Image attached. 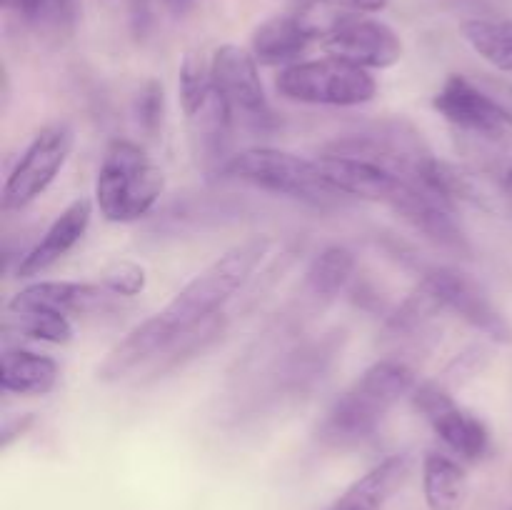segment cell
<instances>
[{"instance_id": "37", "label": "cell", "mask_w": 512, "mask_h": 510, "mask_svg": "<svg viewBox=\"0 0 512 510\" xmlns=\"http://www.w3.org/2000/svg\"><path fill=\"white\" fill-rule=\"evenodd\" d=\"M510 90H512V88H510Z\"/></svg>"}, {"instance_id": "2", "label": "cell", "mask_w": 512, "mask_h": 510, "mask_svg": "<svg viewBox=\"0 0 512 510\" xmlns=\"http://www.w3.org/2000/svg\"><path fill=\"white\" fill-rule=\"evenodd\" d=\"M270 245H273L270 235H253V238L225 250L218 260L200 270L158 313L170 333L178 335L218 315L220 308L248 283L260 260L268 255Z\"/></svg>"}, {"instance_id": "17", "label": "cell", "mask_w": 512, "mask_h": 510, "mask_svg": "<svg viewBox=\"0 0 512 510\" xmlns=\"http://www.w3.org/2000/svg\"><path fill=\"white\" fill-rule=\"evenodd\" d=\"M410 468L413 463L408 455H390L380 460L375 468L360 475L328 510H383L385 503L405 485Z\"/></svg>"}, {"instance_id": "25", "label": "cell", "mask_w": 512, "mask_h": 510, "mask_svg": "<svg viewBox=\"0 0 512 510\" xmlns=\"http://www.w3.org/2000/svg\"><path fill=\"white\" fill-rule=\"evenodd\" d=\"M213 73L210 63L200 53H188L180 63V80H178V98L180 108L190 120L198 113H203L205 105L213 98Z\"/></svg>"}, {"instance_id": "13", "label": "cell", "mask_w": 512, "mask_h": 510, "mask_svg": "<svg viewBox=\"0 0 512 510\" xmlns=\"http://www.w3.org/2000/svg\"><path fill=\"white\" fill-rule=\"evenodd\" d=\"M115 298L103 283L80 280H38L20 288L8 300V313H60L83 315L105 308Z\"/></svg>"}, {"instance_id": "9", "label": "cell", "mask_w": 512, "mask_h": 510, "mask_svg": "<svg viewBox=\"0 0 512 510\" xmlns=\"http://www.w3.org/2000/svg\"><path fill=\"white\" fill-rule=\"evenodd\" d=\"M435 113L443 115L450 125L465 133L488 140L512 138V113L503 103L485 93L483 88L465 78L463 73H450L438 93L433 95Z\"/></svg>"}, {"instance_id": "34", "label": "cell", "mask_w": 512, "mask_h": 510, "mask_svg": "<svg viewBox=\"0 0 512 510\" xmlns=\"http://www.w3.org/2000/svg\"><path fill=\"white\" fill-rule=\"evenodd\" d=\"M348 5H353L360 13H380L390 5V0H348Z\"/></svg>"}, {"instance_id": "26", "label": "cell", "mask_w": 512, "mask_h": 510, "mask_svg": "<svg viewBox=\"0 0 512 510\" xmlns=\"http://www.w3.org/2000/svg\"><path fill=\"white\" fill-rule=\"evenodd\" d=\"M353 13V5L338 3V0H308L295 13V20H298L300 30L308 35L310 43L323 45Z\"/></svg>"}, {"instance_id": "19", "label": "cell", "mask_w": 512, "mask_h": 510, "mask_svg": "<svg viewBox=\"0 0 512 510\" xmlns=\"http://www.w3.org/2000/svg\"><path fill=\"white\" fill-rule=\"evenodd\" d=\"M308 35L300 30L295 15H273L253 30L250 50L263 65H293L308 50Z\"/></svg>"}, {"instance_id": "31", "label": "cell", "mask_w": 512, "mask_h": 510, "mask_svg": "<svg viewBox=\"0 0 512 510\" xmlns=\"http://www.w3.org/2000/svg\"><path fill=\"white\" fill-rule=\"evenodd\" d=\"M128 15H130V30H133L135 40L148 38L155 23L153 0H128Z\"/></svg>"}, {"instance_id": "22", "label": "cell", "mask_w": 512, "mask_h": 510, "mask_svg": "<svg viewBox=\"0 0 512 510\" xmlns=\"http://www.w3.org/2000/svg\"><path fill=\"white\" fill-rule=\"evenodd\" d=\"M355 268H358V258L353 250L345 245H328L310 263L308 273H305V285L318 298H335L348 288Z\"/></svg>"}, {"instance_id": "15", "label": "cell", "mask_w": 512, "mask_h": 510, "mask_svg": "<svg viewBox=\"0 0 512 510\" xmlns=\"http://www.w3.org/2000/svg\"><path fill=\"white\" fill-rule=\"evenodd\" d=\"M315 160H318L325 180L338 193H343L345 198H360L370 200V203L388 205L395 198V193L403 188V183H410V180L393 175L390 170L378 168L373 163H365V160L350 158V155L323 153L320 150V155Z\"/></svg>"}, {"instance_id": "6", "label": "cell", "mask_w": 512, "mask_h": 510, "mask_svg": "<svg viewBox=\"0 0 512 510\" xmlns=\"http://www.w3.org/2000/svg\"><path fill=\"white\" fill-rule=\"evenodd\" d=\"M75 148V130L68 123H50L35 133L28 148L18 158L15 168L5 178L3 195H0V205L3 210H23L33 200H38L60 170L68 163L70 153Z\"/></svg>"}, {"instance_id": "11", "label": "cell", "mask_w": 512, "mask_h": 510, "mask_svg": "<svg viewBox=\"0 0 512 510\" xmlns=\"http://www.w3.org/2000/svg\"><path fill=\"white\" fill-rule=\"evenodd\" d=\"M323 50L333 58L353 63L365 70H388L403 58V40L383 20L368 18L355 10L333 35L323 43Z\"/></svg>"}, {"instance_id": "27", "label": "cell", "mask_w": 512, "mask_h": 510, "mask_svg": "<svg viewBox=\"0 0 512 510\" xmlns=\"http://www.w3.org/2000/svg\"><path fill=\"white\" fill-rule=\"evenodd\" d=\"M10 318H13V323H5V328H13L20 338L50 345H68L73 340V325H70L68 315L10 313Z\"/></svg>"}, {"instance_id": "1", "label": "cell", "mask_w": 512, "mask_h": 510, "mask_svg": "<svg viewBox=\"0 0 512 510\" xmlns=\"http://www.w3.org/2000/svg\"><path fill=\"white\" fill-rule=\"evenodd\" d=\"M415 385V370L405 360H378L330 405L318 428V438L330 448L363 443L380 428L385 415L413 393Z\"/></svg>"}, {"instance_id": "30", "label": "cell", "mask_w": 512, "mask_h": 510, "mask_svg": "<svg viewBox=\"0 0 512 510\" xmlns=\"http://www.w3.org/2000/svg\"><path fill=\"white\" fill-rule=\"evenodd\" d=\"M488 360H490L488 350H485L483 345H473V348H468V350H463V353L455 355L438 380L453 390L455 385H463V383H468L470 378H475V375H478L480 370L488 365Z\"/></svg>"}, {"instance_id": "36", "label": "cell", "mask_w": 512, "mask_h": 510, "mask_svg": "<svg viewBox=\"0 0 512 510\" xmlns=\"http://www.w3.org/2000/svg\"><path fill=\"white\" fill-rule=\"evenodd\" d=\"M498 180H500V185H503L505 198H508V203H510V213H512V165H510V168H503V170H500Z\"/></svg>"}, {"instance_id": "18", "label": "cell", "mask_w": 512, "mask_h": 510, "mask_svg": "<svg viewBox=\"0 0 512 510\" xmlns=\"http://www.w3.org/2000/svg\"><path fill=\"white\" fill-rule=\"evenodd\" d=\"M60 368L50 355L35 350H5L0 360V388L15 395H48L58 385Z\"/></svg>"}, {"instance_id": "28", "label": "cell", "mask_w": 512, "mask_h": 510, "mask_svg": "<svg viewBox=\"0 0 512 510\" xmlns=\"http://www.w3.org/2000/svg\"><path fill=\"white\" fill-rule=\"evenodd\" d=\"M165 113V93L163 85L158 80H148L140 85L138 95H135V120H138L140 130L145 135H155L158 128L163 125Z\"/></svg>"}, {"instance_id": "12", "label": "cell", "mask_w": 512, "mask_h": 510, "mask_svg": "<svg viewBox=\"0 0 512 510\" xmlns=\"http://www.w3.org/2000/svg\"><path fill=\"white\" fill-rule=\"evenodd\" d=\"M388 208L398 218H403L415 233L423 235L425 240L440 250H448L455 255H470L468 235L463 233L453 218V205L440 200L438 195L430 193L428 188L418 183H403V188L395 193Z\"/></svg>"}, {"instance_id": "10", "label": "cell", "mask_w": 512, "mask_h": 510, "mask_svg": "<svg viewBox=\"0 0 512 510\" xmlns=\"http://www.w3.org/2000/svg\"><path fill=\"white\" fill-rule=\"evenodd\" d=\"M423 278L435 288V293L443 300L445 310L463 318L465 323L473 325L475 330L490 338L498 345H512V323L508 315L495 305L488 290L458 268L448 265H435L425 270Z\"/></svg>"}, {"instance_id": "23", "label": "cell", "mask_w": 512, "mask_h": 510, "mask_svg": "<svg viewBox=\"0 0 512 510\" xmlns=\"http://www.w3.org/2000/svg\"><path fill=\"white\" fill-rule=\"evenodd\" d=\"M443 310L445 305L443 300H440V295L435 293L433 285L425 278H420V283L415 285L413 293H410L408 298L395 308V313L390 315L385 330H388L393 338H410V335H415L418 330L428 328L430 320L438 318Z\"/></svg>"}, {"instance_id": "29", "label": "cell", "mask_w": 512, "mask_h": 510, "mask_svg": "<svg viewBox=\"0 0 512 510\" xmlns=\"http://www.w3.org/2000/svg\"><path fill=\"white\" fill-rule=\"evenodd\" d=\"M100 283H103L115 298H135V295L143 293L145 285H148V275H145L143 265L133 263V260H123V263H115L113 268L105 270Z\"/></svg>"}, {"instance_id": "21", "label": "cell", "mask_w": 512, "mask_h": 510, "mask_svg": "<svg viewBox=\"0 0 512 510\" xmlns=\"http://www.w3.org/2000/svg\"><path fill=\"white\" fill-rule=\"evenodd\" d=\"M460 35L485 63L512 75V20H463Z\"/></svg>"}, {"instance_id": "5", "label": "cell", "mask_w": 512, "mask_h": 510, "mask_svg": "<svg viewBox=\"0 0 512 510\" xmlns=\"http://www.w3.org/2000/svg\"><path fill=\"white\" fill-rule=\"evenodd\" d=\"M275 88L293 103L358 108L378 95V80L370 75V70L325 55L315 60H298L283 68Z\"/></svg>"}, {"instance_id": "35", "label": "cell", "mask_w": 512, "mask_h": 510, "mask_svg": "<svg viewBox=\"0 0 512 510\" xmlns=\"http://www.w3.org/2000/svg\"><path fill=\"white\" fill-rule=\"evenodd\" d=\"M195 3H198V0H163V5L173 15H185Z\"/></svg>"}, {"instance_id": "32", "label": "cell", "mask_w": 512, "mask_h": 510, "mask_svg": "<svg viewBox=\"0 0 512 510\" xmlns=\"http://www.w3.org/2000/svg\"><path fill=\"white\" fill-rule=\"evenodd\" d=\"M35 423L33 415H23V418L13 420V423H5L3 430H0V448H10V443H13L15 438H20L23 433H28L30 425Z\"/></svg>"}, {"instance_id": "8", "label": "cell", "mask_w": 512, "mask_h": 510, "mask_svg": "<svg viewBox=\"0 0 512 510\" xmlns=\"http://www.w3.org/2000/svg\"><path fill=\"white\" fill-rule=\"evenodd\" d=\"M413 408L433 425L435 435L465 460H480L490 450V430L483 418L455 403L453 390L440 380L418 383L410 393Z\"/></svg>"}, {"instance_id": "7", "label": "cell", "mask_w": 512, "mask_h": 510, "mask_svg": "<svg viewBox=\"0 0 512 510\" xmlns=\"http://www.w3.org/2000/svg\"><path fill=\"white\" fill-rule=\"evenodd\" d=\"M213 88L218 98L230 108L235 120H243L250 128H268L275 123L273 105L260 78L258 60L253 50L225 43L210 58Z\"/></svg>"}, {"instance_id": "14", "label": "cell", "mask_w": 512, "mask_h": 510, "mask_svg": "<svg viewBox=\"0 0 512 510\" xmlns=\"http://www.w3.org/2000/svg\"><path fill=\"white\" fill-rule=\"evenodd\" d=\"M90 220H93V203L88 198L73 200L68 208L60 210V215L40 235L38 243L18 260L15 275L18 278H35V275H43L45 270L53 268L83 240V235L90 228Z\"/></svg>"}, {"instance_id": "24", "label": "cell", "mask_w": 512, "mask_h": 510, "mask_svg": "<svg viewBox=\"0 0 512 510\" xmlns=\"http://www.w3.org/2000/svg\"><path fill=\"white\" fill-rule=\"evenodd\" d=\"M223 328H225L223 313H218L213 315V318L203 320V323L193 325V328L175 335L173 343H170L168 348L153 360V375H163L168 373V370H175L180 363H185V360L203 353L210 343H215V340L223 335Z\"/></svg>"}, {"instance_id": "20", "label": "cell", "mask_w": 512, "mask_h": 510, "mask_svg": "<svg viewBox=\"0 0 512 510\" xmlns=\"http://www.w3.org/2000/svg\"><path fill=\"white\" fill-rule=\"evenodd\" d=\"M468 478L460 463L443 453H428L423 460V493L428 510H458L463 505Z\"/></svg>"}, {"instance_id": "3", "label": "cell", "mask_w": 512, "mask_h": 510, "mask_svg": "<svg viewBox=\"0 0 512 510\" xmlns=\"http://www.w3.org/2000/svg\"><path fill=\"white\" fill-rule=\"evenodd\" d=\"M163 190V170L143 145L118 138L105 148L95 178V205L108 223L145 218L158 205Z\"/></svg>"}, {"instance_id": "33", "label": "cell", "mask_w": 512, "mask_h": 510, "mask_svg": "<svg viewBox=\"0 0 512 510\" xmlns=\"http://www.w3.org/2000/svg\"><path fill=\"white\" fill-rule=\"evenodd\" d=\"M3 5L5 8L15 10V13H18L23 20H28V23H33L40 5H43V0H3Z\"/></svg>"}, {"instance_id": "4", "label": "cell", "mask_w": 512, "mask_h": 510, "mask_svg": "<svg viewBox=\"0 0 512 510\" xmlns=\"http://www.w3.org/2000/svg\"><path fill=\"white\" fill-rule=\"evenodd\" d=\"M218 175L315 205V208H328L345 198L325 180L318 160L300 158L278 148H248L233 153L218 170Z\"/></svg>"}, {"instance_id": "16", "label": "cell", "mask_w": 512, "mask_h": 510, "mask_svg": "<svg viewBox=\"0 0 512 510\" xmlns=\"http://www.w3.org/2000/svg\"><path fill=\"white\" fill-rule=\"evenodd\" d=\"M175 335L170 333L168 325L163 323L158 313L145 318L143 323L135 325L108 355H105L103 363L98 365V380L103 383H115V380L125 378L130 370H135L138 365L153 363L170 343H173Z\"/></svg>"}]
</instances>
